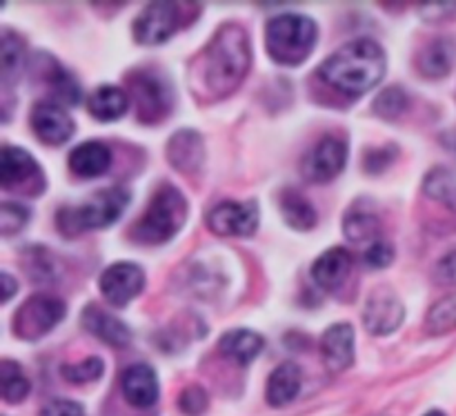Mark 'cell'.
I'll return each mask as SVG.
<instances>
[{"label":"cell","mask_w":456,"mask_h":416,"mask_svg":"<svg viewBox=\"0 0 456 416\" xmlns=\"http://www.w3.org/2000/svg\"><path fill=\"white\" fill-rule=\"evenodd\" d=\"M321 78L350 98L377 87L386 76V52L374 40L363 38L343 45L319 69Z\"/></svg>","instance_id":"6da1fadb"},{"label":"cell","mask_w":456,"mask_h":416,"mask_svg":"<svg viewBox=\"0 0 456 416\" xmlns=\"http://www.w3.org/2000/svg\"><path fill=\"white\" fill-rule=\"evenodd\" d=\"M252 61L248 34L240 25H223L200 56L203 83L214 98L234 92L245 78Z\"/></svg>","instance_id":"7a4b0ae2"},{"label":"cell","mask_w":456,"mask_h":416,"mask_svg":"<svg viewBox=\"0 0 456 416\" xmlns=\"http://www.w3.org/2000/svg\"><path fill=\"white\" fill-rule=\"evenodd\" d=\"M316 38V22L303 13H281L265 27V47L281 65H301L314 49Z\"/></svg>","instance_id":"3957f363"},{"label":"cell","mask_w":456,"mask_h":416,"mask_svg":"<svg viewBox=\"0 0 456 416\" xmlns=\"http://www.w3.org/2000/svg\"><path fill=\"white\" fill-rule=\"evenodd\" d=\"M187 218V200L176 187H160L150 200V208L141 221L132 227V236L138 243L159 245L174 239Z\"/></svg>","instance_id":"277c9868"},{"label":"cell","mask_w":456,"mask_h":416,"mask_svg":"<svg viewBox=\"0 0 456 416\" xmlns=\"http://www.w3.org/2000/svg\"><path fill=\"white\" fill-rule=\"evenodd\" d=\"M127 203L129 194L123 187L101 190L78 208H62L56 216L58 230L65 236H76L85 230H101L118 221Z\"/></svg>","instance_id":"5b68a950"},{"label":"cell","mask_w":456,"mask_h":416,"mask_svg":"<svg viewBox=\"0 0 456 416\" xmlns=\"http://www.w3.org/2000/svg\"><path fill=\"white\" fill-rule=\"evenodd\" d=\"M62 316H65V303L61 298L36 294V297L27 298L13 316V332L25 341H34V339L52 332L61 323Z\"/></svg>","instance_id":"8992f818"},{"label":"cell","mask_w":456,"mask_h":416,"mask_svg":"<svg viewBox=\"0 0 456 416\" xmlns=\"http://www.w3.org/2000/svg\"><path fill=\"white\" fill-rule=\"evenodd\" d=\"M129 85H132V98L136 102L138 120H142V123H159L172 110V89L159 74L138 71L129 78Z\"/></svg>","instance_id":"52a82bcc"},{"label":"cell","mask_w":456,"mask_h":416,"mask_svg":"<svg viewBox=\"0 0 456 416\" xmlns=\"http://www.w3.org/2000/svg\"><path fill=\"white\" fill-rule=\"evenodd\" d=\"M178 3H151L134 20V38L141 45H160L183 25V9Z\"/></svg>","instance_id":"ba28073f"},{"label":"cell","mask_w":456,"mask_h":416,"mask_svg":"<svg viewBox=\"0 0 456 416\" xmlns=\"http://www.w3.org/2000/svg\"><path fill=\"white\" fill-rule=\"evenodd\" d=\"M347 163V143L338 136H325L303 160V174L312 183H328L343 172Z\"/></svg>","instance_id":"9c48e42d"},{"label":"cell","mask_w":456,"mask_h":416,"mask_svg":"<svg viewBox=\"0 0 456 416\" xmlns=\"http://www.w3.org/2000/svg\"><path fill=\"white\" fill-rule=\"evenodd\" d=\"M208 225L218 236H252L258 227V208L254 200L218 203L208 214Z\"/></svg>","instance_id":"30bf717a"},{"label":"cell","mask_w":456,"mask_h":416,"mask_svg":"<svg viewBox=\"0 0 456 416\" xmlns=\"http://www.w3.org/2000/svg\"><path fill=\"white\" fill-rule=\"evenodd\" d=\"M145 288V272L136 263H114L101 274V294L114 307H125Z\"/></svg>","instance_id":"8fae6325"},{"label":"cell","mask_w":456,"mask_h":416,"mask_svg":"<svg viewBox=\"0 0 456 416\" xmlns=\"http://www.w3.org/2000/svg\"><path fill=\"white\" fill-rule=\"evenodd\" d=\"M403 316L405 310L399 297L392 290L379 288L370 294L368 303H365L363 323L370 334L386 337V334H392L395 330H399V325L403 323Z\"/></svg>","instance_id":"7c38bea8"},{"label":"cell","mask_w":456,"mask_h":416,"mask_svg":"<svg viewBox=\"0 0 456 416\" xmlns=\"http://www.w3.org/2000/svg\"><path fill=\"white\" fill-rule=\"evenodd\" d=\"M31 129L45 145H62L74 134V120L56 101H40L31 110Z\"/></svg>","instance_id":"4fadbf2b"},{"label":"cell","mask_w":456,"mask_h":416,"mask_svg":"<svg viewBox=\"0 0 456 416\" xmlns=\"http://www.w3.org/2000/svg\"><path fill=\"white\" fill-rule=\"evenodd\" d=\"M36 181L45 183L43 172H40L38 163L31 159L29 151L20 150V147H3V154H0V183H3L4 190L29 185L31 196H38V192L43 190L36 187Z\"/></svg>","instance_id":"5bb4252c"},{"label":"cell","mask_w":456,"mask_h":416,"mask_svg":"<svg viewBox=\"0 0 456 416\" xmlns=\"http://www.w3.org/2000/svg\"><path fill=\"white\" fill-rule=\"evenodd\" d=\"M321 352L330 372H343L354 363V330L347 323H337L325 330Z\"/></svg>","instance_id":"9a60e30c"},{"label":"cell","mask_w":456,"mask_h":416,"mask_svg":"<svg viewBox=\"0 0 456 416\" xmlns=\"http://www.w3.org/2000/svg\"><path fill=\"white\" fill-rule=\"evenodd\" d=\"M120 387L127 404L134 408H151L159 401V379L154 370L145 363H136L125 370Z\"/></svg>","instance_id":"2e32d148"},{"label":"cell","mask_w":456,"mask_h":416,"mask_svg":"<svg viewBox=\"0 0 456 416\" xmlns=\"http://www.w3.org/2000/svg\"><path fill=\"white\" fill-rule=\"evenodd\" d=\"M350 270H352L350 252L343 248H332L325 254H321V257L314 261V265H312V279H314V283L319 285L321 290L334 292V290H338L343 283H346Z\"/></svg>","instance_id":"e0dca14e"},{"label":"cell","mask_w":456,"mask_h":416,"mask_svg":"<svg viewBox=\"0 0 456 416\" xmlns=\"http://www.w3.org/2000/svg\"><path fill=\"white\" fill-rule=\"evenodd\" d=\"M83 328L111 347H125L132 341V332H129L127 325L116 319V316L107 314L105 310H101L94 303L83 310Z\"/></svg>","instance_id":"ac0fdd59"},{"label":"cell","mask_w":456,"mask_h":416,"mask_svg":"<svg viewBox=\"0 0 456 416\" xmlns=\"http://www.w3.org/2000/svg\"><path fill=\"white\" fill-rule=\"evenodd\" d=\"M111 165V150L101 141L80 143L69 154V169L80 178H96Z\"/></svg>","instance_id":"d6986e66"},{"label":"cell","mask_w":456,"mask_h":416,"mask_svg":"<svg viewBox=\"0 0 456 416\" xmlns=\"http://www.w3.org/2000/svg\"><path fill=\"white\" fill-rule=\"evenodd\" d=\"M167 159L178 172L194 174L203 165L205 159L203 141H200L199 134L191 132V129H183V132L174 134L167 145Z\"/></svg>","instance_id":"ffe728a7"},{"label":"cell","mask_w":456,"mask_h":416,"mask_svg":"<svg viewBox=\"0 0 456 416\" xmlns=\"http://www.w3.org/2000/svg\"><path fill=\"white\" fill-rule=\"evenodd\" d=\"M301 368L297 363L288 361V363L279 365L267 381V404L272 408H283V405L292 404L301 390Z\"/></svg>","instance_id":"44dd1931"},{"label":"cell","mask_w":456,"mask_h":416,"mask_svg":"<svg viewBox=\"0 0 456 416\" xmlns=\"http://www.w3.org/2000/svg\"><path fill=\"white\" fill-rule=\"evenodd\" d=\"M456 47L450 38H436L428 43L417 56V69L428 78H441L452 69Z\"/></svg>","instance_id":"7402d4cb"},{"label":"cell","mask_w":456,"mask_h":416,"mask_svg":"<svg viewBox=\"0 0 456 416\" xmlns=\"http://www.w3.org/2000/svg\"><path fill=\"white\" fill-rule=\"evenodd\" d=\"M343 232H346L347 241L352 243H377L379 234H381V221L374 214V209H365L363 205L356 203L350 212L343 218Z\"/></svg>","instance_id":"603a6c76"},{"label":"cell","mask_w":456,"mask_h":416,"mask_svg":"<svg viewBox=\"0 0 456 416\" xmlns=\"http://www.w3.org/2000/svg\"><path fill=\"white\" fill-rule=\"evenodd\" d=\"M263 346H265L263 337L261 334L252 332V330H232V332H227L225 337L221 339V343H218L223 355L240 365L252 363L258 356V352L263 350Z\"/></svg>","instance_id":"cb8c5ba5"},{"label":"cell","mask_w":456,"mask_h":416,"mask_svg":"<svg viewBox=\"0 0 456 416\" xmlns=\"http://www.w3.org/2000/svg\"><path fill=\"white\" fill-rule=\"evenodd\" d=\"M129 107V96L116 85H101L89 96L87 110L96 120H116L125 116Z\"/></svg>","instance_id":"d4e9b609"},{"label":"cell","mask_w":456,"mask_h":416,"mask_svg":"<svg viewBox=\"0 0 456 416\" xmlns=\"http://www.w3.org/2000/svg\"><path fill=\"white\" fill-rule=\"evenodd\" d=\"M281 209H283L285 223L294 230H312L316 225V209L301 192L285 190L281 194Z\"/></svg>","instance_id":"484cf974"},{"label":"cell","mask_w":456,"mask_h":416,"mask_svg":"<svg viewBox=\"0 0 456 416\" xmlns=\"http://www.w3.org/2000/svg\"><path fill=\"white\" fill-rule=\"evenodd\" d=\"M22 61H25V43L18 38L12 31H3V40H0V78H3L4 87L13 83L20 74Z\"/></svg>","instance_id":"4316f807"},{"label":"cell","mask_w":456,"mask_h":416,"mask_svg":"<svg viewBox=\"0 0 456 416\" xmlns=\"http://www.w3.org/2000/svg\"><path fill=\"white\" fill-rule=\"evenodd\" d=\"M45 80L52 87L53 96L62 101L65 105H76L80 101V87L74 76L58 65L52 56H47V69H45Z\"/></svg>","instance_id":"83f0119b"},{"label":"cell","mask_w":456,"mask_h":416,"mask_svg":"<svg viewBox=\"0 0 456 416\" xmlns=\"http://www.w3.org/2000/svg\"><path fill=\"white\" fill-rule=\"evenodd\" d=\"M423 190L432 200L441 203L444 208L452 209L456 214V176L450 169L436 167L426 176Z\"/></svg>","instance_id":"f1b7e54d"},{"label":"cell","mask_w":456,"mask_h":416,"mask_svg":"<svg viewBox=\"0 0 456 416\" xmlns=\"http://www.w3.org/2000/svg\"><path fill=\"white\" fill-rule=\"evenodd\" d=\"M0 386H3V399L7 404H20L29 395V381L18 363L4 359L0 363Z\"/></svg>","instance_id":"f546056e"},{"label":"cell","mask_w":456,"mask_h":416,"mask_svg":"<svg viewBox=\"0 0 456 416\" xmlns=\"http://www.w3.org/2000/svg\"><path fill=\"white\" fill-rule=\"evenodd\" d=\"M456 330V294L441 298L430 307L426 319V332L432 337L448 334Z\"/></svg>","instance_id":"4dcf8cb0"},{"label":"cell","mask_w":456,"mask_h":416,"mask_svg":"<svg viewBox=\"0 0 456 416\" xmlns=\"http://www.w3.org/2000/svg\"><path fill=\"white\" fill-rule=\"evenodd\" d=\"M405 107H408V94L401 87L383 89L377 96V101H374V111L386 120L399 118L405 111Z\"/></svg>","instance_id":"1f68e13d"},{"label":"cell","mask_w":456,"mask_h":416,"mask_svg":"<svg viewBox=\"0 0 456 416\" xmlns=\"http://www.w3.org/2000/svg\"><path fill=\"white\" fill-rule=\"evenodd\" d=\"M105 372V363L96 356H89V359L80 361L76 365H62V377L69 383H89L96 381Z\"/></svg>","instance_id":"d6a6232c"},{"label":"cell","mask_w":456,"mask_h":416,"mask_svg":"<svg viewBox=\"0 0 456 416\" xmlns=\"http://www.w3.org/2000/svg\"><path fill=\"white\" fill-rule=\"evenodd\" d=\"M29 218V212L27 208L18 203H3L0 205V230H3V236H12L13 232L22 230Z\"/></svg>","instance_id":"836d02e7"},{"label":"cell","mask_w":456,"mask_h":416,"mask_svg":"<svg viewBox=\"0 0 456 416\" xmlns=\"http://www.w3.org/2000/svg\"><path fill=\"white\" fill-rule=\"evenodd\" d=\"M178 408H181L187 416H200L208 410V395H205L203 387L199 386L185 387L181 399H178Z\"/></svg>","instance_id":"e575fe53"},{"label":"cell","mask_w":456,"mask_h":416,"mask_svg":"<svg viewBox=\"0 0 456 416\" xmlns=\"http://www.w3.org/2000/svg\"><path fill=\"white\" fill-rule=\"evenodd\" d=\"M363 258L370 267L383 270V267H387L395 261V248H392L390 243H386V241H377V243H372L365 249Z\"/></svg>","instance_id":"d590c367"},{"label":"cell","mask_w":456,"mask_h":416,"mask_svg":"<svg viewBox=\"0 0 456 416\" xmlns=\"http://www.w3.org/2000/svg\"><path fill=\"white\" fill-rule=\"evenodd\" d=\"M395 147H383V150H374L370 151L368 156H365V169H368L370 174H379L383 172V169L387 167V165L392 163V156H395Z\"/></svg>","instance_id":"8d00e7d4"},{"label":"cell","mask_w":456,"mask_h":416,"mask_svg":"<svg viewBox=\"0 0 456 416\" xmlns=\"http://www.w3.org/2000/svg\"><path fill=\"white\" fill-rule=\"evenodd\" d=\"M43 416H85L83 405L76 404V401H52L47 408L43 410Z\"/></svg>","instance_id":"74e56055"},{"label":"cell","mask_w":456,"mask_h":416,"mask_svg":"<svg viewBox=\"0 0 456 416\" xmlns=\"http://www.w3.org/2000/svg\"><path fill=\"white\" fill-rule=\"evenodd\" d=\"M419 9H421L426 20H444V18L456 12V3H428L419 4Z\"/></svg>","instance_id":"f35d334b"},{"label":"cell","mask_w":456,"mask_h":416,"mask_svg":"<svg viewBox=\"0 0 456 416\" xmlns=\"http://www.w3.org/2000/svg\"><path fill=\"white\" fill-rule=\"evenodd\" d=\"M439 276L445 283H456V252L448 254V257L439 263Z\"/></svg>","instance_id":"ab89813d"},{"label":"cell","mask_w":456,"mask_h":416,"mask_svg":"<svg viewBox=\"0 0 456 416\" xmlns=\"http://www.w3.org/2000/svg\"><path fill=\"white\" fill-rule=\"evenodd\" d=\"M3 288H4V294H3V301L7 303L9 298H12V294H13V290H16V281L12 279V276L7 274V272H4L3 274Z\"/></svg>","instance_id":"60d3db41"},{"label":"cell","mask_w":456,"mask_h":416,"mask_svg":"<svg viewBox=\"0 0 456 416\" xmlns=\"http://www.w3.org/2000/svg\"><path fill=\"white\" fill-rule=\"evenodd\" d=\"M426 416H445V414L439 412V410H432V412H428Z\"/></svg>","instance_id":"b9f144b4"}]
</instances>
